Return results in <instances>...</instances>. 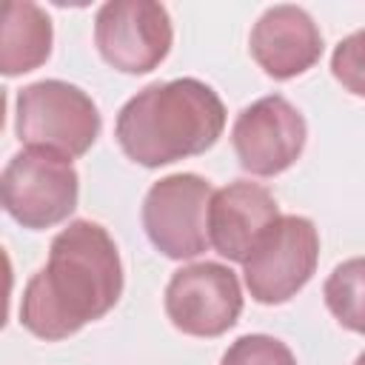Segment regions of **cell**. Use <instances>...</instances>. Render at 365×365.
<instances>
[{"instance_id":"cell-1","label":"cell","mask_w":365,"mask_h":365,"mask_svg":"<svg viewBox=\"0 0 365 365\" xmlns=\"http://www.w3.org/2000/svg\"><path fill=\"white\" fill-rule=\"evenodd\" d=\"M123 294V262L111 234L74 220L48 248V262L26 282L20 322L29 334L57 342L106 317Z\"/></svg>"},{"instance_id":"cell-2","label":"cell","mask_w":365,"mask_h":365,"mask_svg":"<svg viewBox=\"0 0 365 365\" xmlns=\"http://www.w3.org/2000/svg\"><path fill=\"white\" fill-rule=\"evenodd\" d=\"M225 128L220 94L194 77L151 83L117 114L114 137L123 154L145 168H160L205 154Z\"/></svg>"},{"instance_id":"cell-3","label":"cell","mask_w":365,"mask_h":365,"mask_svg":"<svg viewBox=\"0 0 365 365\" xmlns=\"http://www.w3.org/2000/svg\"><path fill=\"white\" fill-rule=\"evenodd\" d=\"M14 128L26 148H46L74 160L94 145L100 111L83 88L66 80H40L17 91Z\"/></svg>"},{"instance_id":"cell-4","label":"cell","mask_w":365,"mask_h":365,"mask_svg":"<svg viewBox=\"0 0 365 365\" xmlns=\"http://www.w3.org/2000/svg\"><path fill=\"white\" fill-rule=\"evenodd\" d=\"M3 208L23 228H51L77 208L80 180L68 157L46 148H23L3 168Z\"/></svg>"},{"instance_id":"cell-5","label":"cell","mask_w":365,"mask_h":365,"mask_svg":"<svg viewBox=\"0 0 365 365\" xmlns=\"http://www.w3.org/2000/svg\"><path fill=\"white\" fill-rule=\"evenodd\" d=\"M319 259V234L308 217H279L251 248L242 277L251 297L262 305H282L314 277Z\"/></svg>"},{"instance_id":"cell-6","label":"cell","mask_w":365,"mask_h":365,"mask_svg":"<svg viewBox=\"0 0 365 365\" xmlns=\"http://www.w3.org/2000/svg\"><path fill=\"white\" fill-rule=\"evenodd\" d=\"M214 188L200 174H168L143 200V228L168 259H194L208 245V205Z\"/></svg>"},{"instance_id":"cell-7","label":"cell","mask_w":365,"mask_h":365,"mask_svg":"<svg viewBox=\"0 0 365 365\" xmlns=\"http://www.w3.org/2000/svg\"><path fill=\"white\" fill-rule=\"evenodd\" d=\"M174 31L165 6L151 0H111L94 17V43L100 57L123 74L154 71L168 48Z\"/></svg>"},{"instance_id":"cell-8","label":"cell","mask_w":365,"mask_h":365,"mask_svg":"<svg viewBox=\"0 0 365 365\" xmlns=\"http://www.w3.org/2000/svg\"><path fill=\"white\" fill-rule=\"evenodd\" d=\"M240 311L242 291L228 265L194 262L174 271L165 285V314L182 334L220 336L234 328Z\"/></svg>"},{"instance_id":"cell-9","label":"cell","mask_w":365,"mask_h":365,"mask_svg":"<svg viewBox=\"0 0 365 365\" xmlns=\"http://www.w3.org/2000/svg\"><path fill=\"white\" fill-rule=\"evenodd\" d=\"M305 117L279 94L242 108L231 128L240 165L257 177H274L291 168L305 148Z\"/></svg>"},{"instance_id":"cell-10","label":"cell","mask_w":365,"mask_h":365,"mask_svg":"<svg viewBox=\"0 0 365 365\" xmlns=\"http://www.w3.org/2000/svg\"><path fill=\"white\" fill-rule=\"evenodd\" d=\"M279 205L274 194L248 180L228 182L217 188L208 205V237L220 257L231 262H245L257 240L279 220Z\"/></svg>"},{"instance_id":"cell-11","label":"cell","mask_w":365,"mask_h":365,"mask_svg":"<svg viewBox=\"0 0 365 365\" xmlns=\"http://www.w3.org/2000/svg\"><path fill=\"white\" fill-rule=\"evenodd\" d=\"M251 57L274 80L308 71L322 54V34L299 6H271L251 29Z\"/></svg>"},{"instance_id":"cell-12","label":"cell","mask_w":365,"mask_h":365,"mask_svg":"<svg viewBox=\"0 0 365 365\" xmlns=\"http://www.w3.org/2000/svg\"><path fill=\"white\" fill-rule=\"evenodd\" d=\"M51 20L40 6L29 0L6 3L0 26V71L17 77L40 68L51 54Z\"/></svg>"},{"instance_id":"cell-13","label":"cell","mask_w":365,"mask_h":365,"mask_svg":"<svg viewBox=\"0 0 365 365\" xmlns=\"http://www.w3.org/2000/svg\"><path fill=\"white\" fill-rule=\"evenodd\" d=\"M322 297L342 328L365 334V257L339 262L325 279Z\"/></svg>"},{"instance_id":"cell-14","label":"cell","mask_w":365,"mask_h":365,"mask_svg":"<svg viewBox=\"0 0 365 365\" xmlns=\"http://www.w3.org/2000/svg\"><path fill=\"white\" fill-rule=\"evenodd\" d=\"M220 365H297L291 348L268 334H245L228 345Z\"/></svg>"},{"instance_id":"cell-15","label":"cell","mask_w":365,"mask_h":365,"mask_svg":"<svg viewBox=\"0 0 365 365\" xmlns=\"http://www.w3.org/2000/svg\"><path fill=\"white\" fill-rule=\"evenodd\" d=\"M334 77L356 97H365V29L348 34L331 54Z\"/></svg>"},{"instance_id":"cell-16","label":"cell","mask_w":365,"mask_h":365,"mask_svg":"<svg viewBox=\"0 0 365 365\" xmlns=\"http://www.w3.org/2000/svg\"><path fill=\"white\" fill-rule=\"evenodd\" d=\"M354 365H365V351H362V354L356 356V362H354Z\"/></svg>"}]
</instances>
